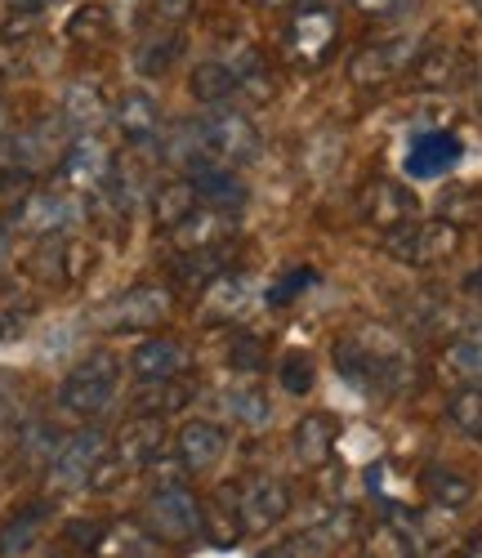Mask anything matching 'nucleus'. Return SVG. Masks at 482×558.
Returning <instances> with one entry per match:
<instances>
[{
	"mask_svg": "<svg viewBox=\"0 0 482 558\" xmlns=\"http://www.w3.org/2000/svg\"><path fill=\"white\" fill-rule=\"evenodd\" d=\"M268 5H291V0H268Z\"/></svg>",
	"mask_w": 482,
	"mask_h": 558,
	"instance_id": "nucleus-57",
	"label": "nucleus"
},
{
	"mask_svg": "<svg viewBox=\"0 0 482 558\" xmlns=\"http://www.w3.org/2000/svg\"><path fill=\"white\" fill-rule=\"evenodd\" d=\"M10 242H14V219L0 215V264L10 259Z\"/></svg>",
	"mask_w": 482,
	"mask_h": 558,
	"instance_id": "nucleus-51",
	"label": "nucleus"
},
{
	"mask_svg": "<svg viewBox=\"0 0 482 558\" xmlns=\"http://www.w3.org/2000/svg\"><path fill=\"white\" fill-rule=\"evenodd\" d=\"M411 81L420 89H460L473 81V54L451 40L429 45V50H420V59L411 63Z\"/></svg>",
	"mask_w": 482,
	"mask_h": 558,
	"instance_id": "nucleus-17",
	"label": "nucleus"
},
{
	"mask_svg": "<svg viewBox=\"0 0 482 558\" xmlns=\"http://www.w3.org/2000/svg\"><path fill=\"white\" fill-rule=\"evenodd\" d=\"M469 5H473V14H478V19H482V0H469Z\"/></svg>",
	"mask_w": 482,
	"mask_h": 558,
	"instance_id": "nucleus-56",
	"label": "nucleus"
},
{
	"mask_svg": "<svg viewBox=\"0 0 482 558\" xmlns=\"http://www.w3.org/2000/svg\"><path fill=\"white\" fill-rule=\"evenodd\" d=\"M202 206V197H197V189H192V179L183 174V179H166L161 189L153 193V219H157V228H179L192 210Z\"/></svg>",
	"mask_w": 482,
	"mask_h": 558,
	"instance_id": "nucleus-33",
	"label": "nucleus"
},
{
	"mask_svg": "<svg viewBox=\"0 0 482 558\" xmlns=\"http://www.w3.org/2000/svg\"><path fill=\"white\" fill-rule=\"evenodd\" d=\"M59 117L68 121V130H76V134H94V130L108 121V99H104V89H99V85H89V81H72V85L63 89Z\"/></svg>",
	"mask_w": 482,
	"mask_h": 558,
	"instance_id": "nucleus-26",
	"label": "nucleus"
},
{
	"mask_svg": "<svg viewBox=\"0 0 482 558\" xmlns=\"http://www.w3.org/2000/svg\"><path fill=\"white\" fill-rule=\"evenodd\" d=\"M251 304V277L246 272H219L215 282L202 291V327H224V322H237Z\"/></svg>",
	"mask_w": 482,
	"mask_h": 558,
	"instance_id": "nucleus-22",
	"label": "nucleus"
},
{
	"mask_svg": "<svg viewBox=\"0 0 482 558\" xmlns=\"http://www.w3.org/2000/svg\"><path fill=\"white\" fill-rule=\"evenodd\" d=\"M362 219L375 223L379 232H394L411 219H420V197L407 189L402 179H371L362 189Z\"/></svg>",
	"mask_w": 482,
	"mask_h": 558,
	"instance_id": "nucleus-16",
	"label": "nucleus"
},
{
	"mask_svg": "<svg viewBox=\"0 0 482 558\" xmlns=\"http://www.w3.org/2000/svg\"><path fill=\"white\" fill-rule=\"evenodd\" d=\"M143 523H148L153 536L170 545H192L206 532V509L188 483H161L153 487L148 505H143Z\"/></svg>",
	"mask_w": 482,
	"mask_h": 558,
	"instance_id": "nucleus-6",
	"label": "nucleus"
},
{
	"mask_svg": "<svg viewBox=\"0 0 482 558\" xmlns=\"http://www.w3.org/2000/svg\"><path fill=\"white\" fill-rule=\"evenodd\" d=\"M309 282H313V268H296V272H286L281 282L268 291V300H273V304H286V300H296V295H300Z\"/></svg>",
	"mask_w": 482,
	"mask_h": 558,
	"instance_id": "nucleus-46",
	"label": "nucleus"
},
{
	"mask_svg": "<svg viewBox=\"0 0 482 558\" xmlns=\"http://www.w3.org/2000/svg\"><path fill=\"white\" fill-rule=\"evenodd\" d=\"M183 54V32L166 27V23H148L134 40V72L143 76H161L170 72V63Z\"/></svg>",
	"mask_w": 482,
	"mask_h": 558,
	"instance_id": "nucleus-24",
	"label": "nucleus"
},
{
	"mask_svg": "<svg viewBox=\"0 0 482 558\" xmlns=\"http://www.w3.org/2000/svg\"><path fill=\"white\" fill-rule=\"evenodd\" d=\"M59 429L50 425V421H32V425H23L19 429V464H23V470H50V460H55V451H59Z\"/></svg>",
	"mask_w": 482,
	"mask_h": 558,
	"instance_id": "nucleus-36",
	"label": "nucleus"
},
{
	"mask_svg": "<svg viewBox=\"0 0 482 558\" xmlns=\"http://www.w3.org/2000/svg\"><path fill=\"white\" fill-rule=\"evenodd\" d=\"M465 558H482V527L469 536V545H465Z\"/></svg>",
	"mask_w": 482,
	"mask_h": 558,
	"instance_id": "nucleus-53",
	"label": "nucleus"
},
{
	"mask_svg": "<svg viewBox=\"0 0 482 558\" xmlns=\"http://www.w3.org/2000/svg\"><path fill=\"white\" fill-rule=\"evenodd\" d=\"M45 519H50V500H36V505L19 509V514L0 527V558H23L40 541Z\"/></svg>",
	"mask_w": 482,
	"mask_h": 558,
	"instance_id": "nucleus-32",
	"label": "nucleus"
},
{
	"mask_svg": "<svg viewBox=\"0 0 482 558\" xmlns=\"http://www.w3.org/2000/svg\"><path fill=\"white\" fill-rule=\"evenodd\" d=\"M335 371L362 398H398L415 380L411 349L384 327H358L335 340Z\"/></svg>",
	"mask_w": 482,
	"mask_h": 558,
	"instance_id": "nucleus-1",
	"label": "nucleus"
},
{
	"mask_svg": "<svg viewBox=\"0 0 482 558\" xmlns=\"http://www.w3.org/2000/svg\"><path fill=\"white\" fill-rule=\"evenodd\" d=\"M130 371H134V380H174L188 371V344L170 336L138 340L130 353Z\"/></svg>",
	"mask_w": 482,
	"mask_h": 558,
	"instance_id": "nucleus-20",
	"label": "nucleus"
},
{
	"mask_svg": "<svg viewBox=\"0 0 482 558\" xmlns=\"http://www.w3.org/2000/svg\"><path fill=\"white\" fill-rule=\"evenodd\" d=\"M197 0H143V23H166V27H179Z\"/></svg>",
	"mask_w": 482,
	"mask_h": 558,
	"instance_id": "nucleus-45",
	"label": "nucleus"
},
{
	"mask_svg": "<svg viewBox=\"0 0 482 558\" xmlns=\"http://www.w3.org/2000/svg\"><path fill=\"white\" fill-rule=\"evenodd\" d=\"M197 134H202V148L224 161V166H246L260 157L264 138L255 130V121L237 108H210L202 121H197Z\"/></svg>",
	"mask_w": 482,
	"mask_h": 558,
	"instance_id": "nucleus-11",
	"label": "nucleus"
},
{
	"mask_svg": "<svg viewBox=\"0 0 482 558\" xmlns=\"http://www.w3.org/2000/svg\"><path fill=\"white\" fill-rule=\"evenodd\" d=\"M63 179H68V189L81 193V197H104L108 193V183H112V170H117V157L108 153L104 138H94V134H81L72 138V148L63 157Z\"/></svg>",
	"mask_w": 482,
	"mask_h": 558,
	"instance_id": "nucleus-14",
	"label": "nucleus"
},
{
	"mask_svg": "<svg viewBox=\"0 0 482 558\" xmlns=\"http://www.w3.org/2000/svg\"><path fill=\"white\" fill-rule=\"evenodd\" d=\"M174 451L188 464V474H206L228 451V429L215 425V421H188L179 429V438H174Z\"/></svg>",
	"mask_w": 482,
	"mask_h": 558,
	"instance_id": "nucleus-21",
	"label": "nucleus"
},
{
	"mask_svg": "<svg viewBox=\"0 0 482 558\" xmlns=\"http://www.w3.org/2000/svg\"><path fill=\"white\" fill-rule=\"evenodd\" d=\"M108 36H112V10H108V5L89 0V5L72 10V19H68V40H76V45H104Z\"/></svg>",
	"mask_w": 482,
	"mask_h": 558,
	"instance_id": "nucleus-39",
	"label": "nucleus"
},
{
	"mask_svg": "<svg viewBox=\"0 0 482 558\" xmlns=\"http://www.w3.org/2000/svg\"><path fill=\"white\" fill-rule=\"evenodd\" d=\"M183 170L192 179V189H197L202 206H219V210H241V206H246V183H241L237 166H224V161H215L206 153V157H197Z\"/></svg>",
	"mask_w": 482,
	"mask_h": 558,
	"instance_id": "nucleus-18",
	"label": "nucleus"
},
{
	"mask_svg": "<svg viewBox=\"0 0 482 558\" xmlns=\"http://www.w3.org/2000/svg\"><path fill=\"white\" fill-rule=\"evenodd\" d=\"M456 161H460V138L447 130H429V134H415V144L407 153V174L411 179H438Z\"/></svg>",
	"mask_w": 482,
	"mask_h": 558,
	"instance_id": "nucleus-23",
	"label": "nucleus"
},
{
	"mask_svg": "<svg viewBox=\"0 0 482 558\" xmlns=\"http://www.w3.org/2000/svg\"><path fill=\"white\" fill-rule=\"evenodd\" d=\"M5 134H10V108L0 104V138H5Z\"/></svg>",
	"mask_w": 482,
	"mask_h": 558,
	"instance_id": "nucleus-55",
	"label": "nucleus"
},
{
	"mask_svg": "<svg viewBox=\"0 0 482 558\" xmlns=\"http://www.w3.org/2000/svg\"><path fill=\"white\" fill-rule=\"evenodd\" d=\"M384 251L407 268H433L460 251V228L447 219H411L394 232H384Z\"/></svg>",
	"mask_w": 482,
	"mask_h": 558,
	"instance_id": "nucleus-7",
	"label": "nucleus"
},
{
	"mask_svg": "<svg viewBox=\"0 0 482 558\" xmlns=\"http://www.w3.org/2000/svg\"><path fill=\"white\" fill-rule=\"evenodd\" d=\"M117 125H121V134L130 138L134 148L153 144L157 130H161V108H157V99L148 95V89H125L121 104H117Z\"/></svg>",
	"mask_w": 482,
	"mask_h": 558,
	"instance_id": "nucleus-27",
	"label": "nucleus"
},
{
	"mask_svg": "<svg viewBox=\"0 0 482 558\" xmlns=\"http://www.w3.org/2000/svg\"><path fill=\"white\" fill-rule=\"evenodd\" d=\"M335 45H340V14L326 0H300L291 10V23H286V54H291V63L317 72L335 54Z\"/></svg>",
	"mask_w": 482,
	"mask_h": 558,
	"instance_id": "nucleus-4",
	"label": "nucleus"
},
{
	"mask_svg": "<svg viewBox=\"0 0 482 558\" xmlns=\"http://www.w3.org/2000/svg\"><path fill=\"white\" fill-rule=\"evenodd\" d=\"M353 5L362 14H371V19H394V14H407L415 0H353Z\"/></svg>",
	"mask_w": 482,
	"mask_h": 558,
	"instance_id": "nucleus-48",
	"label": "nucleus"
},
{
	"mask_svg": "<svg viewBox=\"0 0 482 558\" xmlns=\"http://www.w3.org/2000/svg\"><path fill=\"white\" fill-rule=\"evenodd\" d=\"M291 442H296V456L309 464V470H317V464L330 460L335 442H340V421H335L330 411H313V415H304V421L296 425Z\"/></svg>",
	"mask_w": 482,
	"mask_h": 558,
	"instance_id": "nucleus-29",
	"label": "nucleus"
},
{
	"mask_svg": "<svg viewBox=\"0 0 482 558\" xmlns=\"http://www.w3.org/2000/svg\"><path fill=\"white\" fill-rule=\"evenodd\" d=\"M143 554V541H138V527L130 523H112L99 532V545H94V558H138Z\"/></svg>",
	"mask_w": 482,
	"mask_h": 558,
	"instance_id": "nucleus-42",
	"label": "nucleus"
},
{
	"mask_svg": "<svg viewBox=\"0 0 482 558\" xmlns=\"http://www.w3.org/2000/svg\"><path fill=\"white\" fill-rule=\"evenodd\" d=\"M14 138V153L19 161L40 179V174H50L63 166L68 148H72V138H68V121L63 117H45V121H32L27 130L10 134Z\"/></svg>",
	"mask_w": 482,
	"mask_h": 558,
	"instance_id": "nucleus-15",
	"label": "nucleus"
},
{
	"mask_svg": "<svg viewBox=\"0 0 482 558\" xmlns=\"http://www.w3.org/2000/svg\"><path fill=\"white\" fill-rule=\"evenodd\" d=\"M63 532H68V541H72V545L94 549V545H99V532H104V527H99V523H81V519H76V523H68Z\"/></svg>",
	"mask_w": 482,
	"mask_h": 558,
	"instance_id": "nucleus-49",
	"label": "nucleus"
},
{
	"mask_svg": "<svg viewBox=\"0 0 482 558\" xmlns=\"http://www.w3.org/2000/svg\"><path fill=\"white\" fill-rule=\"evenodd\" d=\"M443 371L460 385H482V336H460L443 353Z\"/></svg>",
	"mask_w": 482,
	"mask_h": 558,
	"instance_id": "nucleus-37",
	"label": "nucleus"
},
{
	"mask_svg": "<svg viewBox=\"0 0 482 558\" xmlns=\"http://www.w3.org/2000/svg\"><path fill=\"white\" fill-rule=\"evenodd\" d=\"M188 95L202 108H224L232 95H241V81L224 59H202L188 76Z\"/></svg>",
	"mask_w": 482,
	"mask_h": 558,
	"instance_id": "nucleus-30",
	"label": "nucleus"
},
{
	"mask_svg": "<svg viewBox=\"0 0 482 558\" xmlns=\"http://www.w3.org/2000/svg\"><path fill=\"white\" fill-rule=\"evenodd\" d=\"M473 215H478V197L465 193V189L443 202V219H447V223H460V219H473Z\"/></svg>",
	"mask_w": 482,
	"mask_h": 558,
	"instance_id": "nucleus-47",
	"label": "nucleus"
},
{
	"mask_svg": "<svg viewBox=\"0 0 482 558\" xmlns=\"http://www.w3.org/2000/svg\"><path fill=\"white\" fill-rule=\"evenodd\" d=\"M224 402H228V415H232V421H241L246 429H264V425H268V415H273L268 393H260L255 385H246V389H232Z\"/></svg>",
	"mask_w": 482,
	"mask_h": 558,
	"instance_id": "nucleus-40",
	"label": "nucleus"
},
{
	"mask_svg": "<svg viewBox=\"0 0 482 558\" xmlns=\"http://www.w3.org/2000/svg\"><path fill=\"white\" fill-rule=\"evenodd\" d=\"M237 238V215L219 206H197L179 228H170V242L179 251H206V246H228Z\"/></svg>",
	"mask_w": 482,
	"mask_h": 558,
	"instance_id": "nucleus-19",
	"label": "nucleus"
},
{
	"mask_svg": "<svg viewBox=\"0 0 482 558\" xmlns=\"http://www.w3.org/2000/svg\"><path fill=\"white\" fill-rule=\"evenodd\" d=\"M465 287H469V295H478V300H482V268H478V272L469 277V282H465Z\"/></svg>",
	"mask_w": 482,
	"mask_h": 558,
	"instance_id": "nucleus-54",
	"label": "nucleus"
},
{
	"mask_svg": "<svg viewBox=\"0 0 482 558\" xmlns=\"http://www.w3.org/2000/svg\"><path fill=\"white\" fill-rule=\"evenodd\" d=\"M104 456H108L104 429H81V434L63 438L55 460H50V470H45V487H50L55 496H72V492L89 487L94 474H99Z\"/></svg>",
	"mask_w": 482,
	"mask_h": 558,
	"instance_id": "nucleus-10",
	"label": "nucleus"
},
{
	"mask_svg": "<svg viewBox=\"0 0 482 558\" xmlns=\"http://www.w3.org/2000/svg\"><path fill=\"white\" fill-rule=\"evenodd\" d=\"M94 268V246L72 238V232H59V238H40V246L27 255V277L36 287H81Z\"/></svg>",
	"mask_w": 482,
	"mask_h": 558,
	"instance_id": "nucleus-9",
	"label": "nucleus"
},
{
	"mask_svg": "<svg viewBox=\"0 0 482 558\" xmlns=\"http://www.w3.org/2000/svg\"><path fill=\"white\" fill-rule=\"evenodd\" d=\"M313 380H317V366H313V357L309 353H286L281 362H277V385L291 393V398H304V393H313Z\"/></svg>",
	"mask_w": 482,
	"mask_h": 558,
	"instance_id": "nucleus-41",
	"label": "nucleus"
},
{
	"mask_svg": "<svg viewBox=\"0 0 482 558\" xmlns=\"http://www.w3.org/2000/svg\"><path fill=\"white\" fill-rule=\"evenodd\" d=\"M232 268V242L228 246H206V251H179L174 255V282L188 291H206L219 272Z\"/></svg>",
	"mask_w": 482,
	"mask_h": 558,
	"instance_id": "nucleus-28",
	"label": "nucleus"
},
{
	"mask_svg": "<svg viewBox=\"0 0 482 558\" xmlns=\"http://www.w3.org/2000/svg\"><path fill=\"white\" fill-rule=\"evenodd\" d=\"M447 421L456 425V434H465L469 442H482V385H460L447 398Z\"/></svg>",
	"mask_w": 482,
	"mask_h": 558,
	"instance_id": "nucleus-38",
	"label": "nucleus"
},
{
	"mask_svg": "<svg viewBox=\"0 0 482 558\" xmlns=\"http://www.w3.org/2000/svg\"><path fill=\"white\" fill-rule=\"evenodd\" d=\"M170 313H174V295L166 287L138 282V287H125L121 295H112L108 304H99V313H94V327L112 331V336H134V331L166 327Z\"/></svg>",
	"mask_w": 482,
	"mask_h": 558,
	"instance_id": "nucleus-5",
	"label": "nucleus"
},
{
	"mask_svg": "<svg viewBox=\"0 0 482 558\" xmlns=\"http://www.w3.org/2000/svg\"><path fill=\"white\" fill-rule=\"evenodd\" d=\"M232 523L246 536H264L291 514V483L277 474H251L246 483L232 487Z\"/></svg>",
	"mask_w": 482,
	"mask_h": 558,
	"instance_id": "nucleus-8",
	"label": "nucleus"
},
{
	"mask_svg": "<svg viewBox=\"0 0 482 558\" xmlns=\"http://www.w3.org/2000/svg\"><path fill=\"white\" fill-rule=\"evenodd\" d=\"M138 558H153V554H138Z\"/></svg>",
	"mask_w": 482,
	"mask_h": 558,
	"instance_id": "nucleus-58",
	"label": "nucleus"
},
{
	"mask_svg": "<svg viewBox=\"0 0 482 558\" xmlns=\"http://www.w3.org/2000/svg\"><path fill=\"white\" fill-rule=\"evenodd\" d=\"M264 357H268V349H264V340L260 336H237L232 344H228V366L232 371H264Z\"/></svg>",
	"mask_w": 482,
	"mask_h": 558,
	"instance_id": "nucleus-44",
	"label": "nucleus"
},
{
	"mask_svg": "<svg viewBox=\"0 0 482 558\" xmlns=\"http://www.w3.org/2000/svg\"><path fill=\"white\" fill-rule=\"evenodd\" d=\"M19 72V59H14V50L10 45H0V81H10Z\"/></svg>",
	"mask_w": 482,
	"mask_h": 558,
	"instance_id": "nucleus-52",
	"label": "nucleus"
},
{
	"mask_svg": "<svg viewBox=\"0 0 482 558\" xmlns=\"http://www.w3.org/2000/svg\"><path fill=\"white\" fill-rule=\"evenodd\" d=\"M166 447V421L161 415H130V421L117 429V438L108 442V456L99 464V474H94L89 487H112L130 474H148V464L161 456Z\"/></svg>",
	"mask_w": 482,
	"mask_h": 558,
	"instance_id": "nucleus-2",
	"label": "nucleus"
},
{
	"mask_svg": "<svg viewBox=\"0 0 482 558\" xmlns=\"http://www.w3.org/2000/svg\"><path fill=\"white\" fill-rule=\"evenodd\" d=\"M117 389H121V362H117V353L94 349L63 376L59 407L81 415V421H94V415H104L117 402Z\"/></svg>",
	"mask_w": 482,
	"mask_h": 558,
	"instance_id": "nucleus-3",
	"label": "nucleus"
},
{
	"mask_svg": "<svg viewBox=\"0 0 482 558\" xmlns=\"http://www.w3.org/2000/svg\"><path fill=\"white\" fill-rule=\"evenodd\" d=\"M5 5H10L14 14H40V10H50L55 0H5Z\"/></svg>",
	"mask_w": 482,
	"mask_h": 558,
	"instance_id": "nucleus-50",
	"label": "nucleus"
},
{
	"mask_svg": "<svg viewBox=\"0 0 482 558\" xmlns=\"http://www.w3.org/2000/svg\"><path fill=\"white\" fill-rule=\"evenodd\" d=\"M192 398H197V385L174 376V380H143V389L134 393V411L138 415H161V421H170L174 411H183Z\"/></svg>",
	"mask_w": 482,
	"mask_h": 558,
	"instance_id": "nucleus-31",
	"label": "nucleus"
},
{
	"mask_svg": "<svg viewBox=\"0 0 482 558\" xmlns=\"http://www.w3.org/2000/svg\"><path fill=\"white\" fill-rule=\"evenodd\" d=\"M32 170L19 161V153H14V138L5 134L0 138V215H14L23 202H27V193H32Z\"/></svg>",
	"mask_w": 482,
	"mask_h": 558,
	"instance_id": "nucleus-35",
	"label": "nucleus"
},
{
	"mask_svg": "<svg viewBox=\"0 0 482 558\" xmlns=\"http://www.w3.org/2000/svg\"><path fill=\"white\" fill-rule=\"evenodd\" d=\"M478 85H482V76H478Z\"/></svg>",
	"mask_w": 482,
	"mask_h": 558,
	"instance_id": "nucleus-59",
	"label": "nucleus"
},
{
	"mask_svg": "<svg viewBox=\"0 0 482 558\" xmlns=\"http://www.w3.org/2000/svg\"><path fill=\"white\" fill-rule=\"evenodd\" d=\"M366 558H415L407 536L394 527V523H379L371 536H366Z\"/></svg>",
	"mask_w": 482,
	"mask_h": 558,
	"instance_id": "nucleus-43",
	"label": "nucleus"
},
{
	"mask_svg": "<svg viewBox=\"0 0 482 558\" xmlns=\"http://www.w3.org/2000/svg\"><path fill=\"white\" fill-rule=\"evenodd\" d=\"M420 59V40L415 36H389V40H371L349 59V81L362 89H379L398 81L402 72H411V63Z\"/></svg>",
	"mask_w": 482,
	"mask_h": 558,
	"instance_id": "nucleus-12",
	"label": "nucleus"
},
{
	"mask_svg": "<svg viewBox=\"0 0 482 558\" xmlns=\"http://www.w3.org/2000/svg\"><path fill=\"white\" fill-rule=\"evenodd\" d=\"M81 223V193L72 189H32L27 202L14 210V228L32 238H59Z\"/></svg>",
	"mask_w": 482,
	"mask_h": 558,
	"instance_id": "nucleus-13",
	"label": "nucleus"
},
{
	"mask_svg": "<svg viewBox=\"0 0 482 558\" xmlns=\"http://www.w3.org/2000/svg\"><path fill=\"white\" fill-rule=\"evenodd\" d=\"M420 492L433 509H447V514H456V509H465L473 500V478L460 474L456 464H424L420 470Z\"/></svg>",
	"mask_w": 482,
	"mask_h": 558,
	"instance_id": "nucleus-25",
	"label": "nucleus"
},
{
	"mask_svg": "<svg viewBox=\"0 0 482 558\" xmlns=\"http://www.w3.org/2000/svg\"><path fill=\"white\" fill-rule=\"evenodd\" d=\"M36 322V295L19 282H0V344L23 340Z\"/></svg>",
	"mask_w": 482,
	"mask_h": 558,
	"instance_id": "nucleus-34",
	"label": "nucleus"
}]
</instances>
